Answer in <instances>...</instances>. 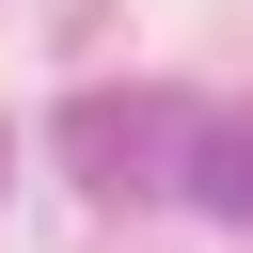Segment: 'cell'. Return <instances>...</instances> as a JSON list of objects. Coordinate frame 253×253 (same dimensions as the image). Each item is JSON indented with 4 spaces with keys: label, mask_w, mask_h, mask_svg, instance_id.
Instances as JSON below:
<instances>
[{
    "label": "cell",
    "mask_w": 253,
    "mask_h": 253,
    "mask_svg": "<svg viewBox=\"0 0 253 253\" xmlns=\"http://www.w3.org/2000/svg\"><path fill=\"white\" fill-rule=\"evenodd\" d=\"M190 190H206V206H221V221H253V111H237V126H206V142H190Z\"/></svg>",
    "instance_id": "cell-1"
}]
</instances>
